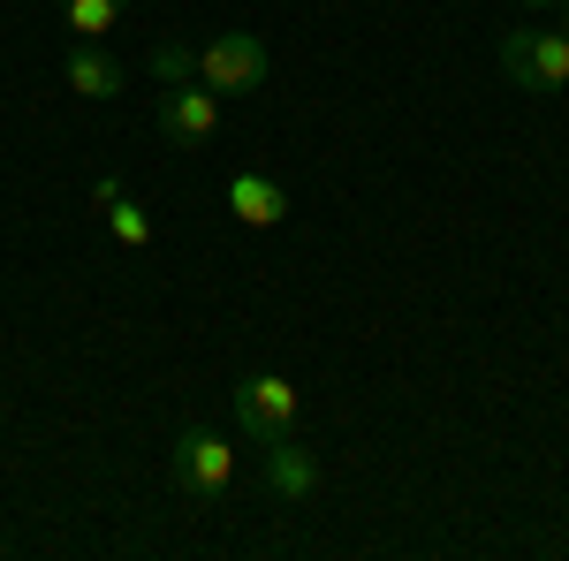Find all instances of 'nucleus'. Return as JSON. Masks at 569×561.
<instances>
[{
  "instance_id": "1",
  "label": "nucleus",
  "mask_w": 569,
  "mask_h": 561,
  "mask_svg": "<svg viewBox=\"0 0 569 561\" xmlns=\"http://www.w3.org/2000/svg\"><path fill=\"white\" fill-rule=\"evenodd\" d=\"M501 77L517 91H569V39L555 23H525L501 39Z\"/></svg>"
},
{
  "instance_id": "2",
  "label": "nucleus",
  "mask_w": 569,
  "mask_h": 561,
  "mask_svg": "<svg viewBox=\"0 0 569 561\" xmlns=\"http://www.w3.org/2000/svg\"><path fill=\"white\" fill-rule=\"evenodd\" d=\"M168 478H176L190 501H220L236 485V448L206 425H182L176 432V455H168Z\"/></svg>"
},
{
  "instance_id": "3",
  "label": "nucleus",
  "mask_w": 569,
  "mask_h": 561,
  "mask_svg": "<svg viewBox=\"0 0 569 561\" xmlns=\"http://www.w3.org/2000/svg\"><path fill=\"white\" fill-rule=\"evenodd\" d=\"M198 84L213 99H243V91L266 84V39L251 31H220V39L198 46Z\"/></svg>"
},
{
  "instance_id": "4",
  "label": "nucleus",
  "mask_w": 569,
  "mask_h": 561,
  "mask_svg": "<svg viewBox=\"0 0 569 561\" xmlns=\"http://www.w3.org/2000/svg\"><path fill=\"white\" fill-rule=\"evenodd\" d=\"M297 388L281 380V372H251V380H236V425H243V440H281V432H297Z\"/></svg>"
},
{
  "instance_id": "5",
  "label": "nucleus",
  "mask_w": 569,
  "mask_h": 561,
  "mask_svg": "<svg viewBox=\"0 0 569 561\" xmlns=\"http://www.w3.org/2000/svg\"><path fill=\"white\" fill-rule=\"evenodd\" d=\"M160 137L182 144V152L213 144V137H220V99L206 84H168V91H160Z\"/></svg>"
},
{
  "instance_id": "6",
  "label": "nucleus",
  "mask_w": 569,
  "mask_h": 561,
  "mask_svg": "<svg viewBox=\"0 0 569 561\" xmlns=\"http://www.w3.org/2000/svg\"><path fill=\"white\" fill-rule=\"evenodd\" d=\"M259 455H266V493H273V501H311V493H319V455L297 448V432L266 440Z\"/></svg>"
},
{
  "instance_id": "7",
  "label": "nucleus",
  "mask_w": 569,
  "mask_h": 561,
  "mask_svg": "<svg viewBox=\"0 0 569 561\" xmlns=\"http://www.w3.org/2000/svg\"><path fill=\"white\" fill-rule=\"evenodd\" d=\"M228 213L243 220V228H281V220H289V190H281L273 174L243 168V174H228Z\"/></svg>"
},
{
  "instance_id": "8",
  "label": "nucleus",
  "mask_w": 569,
  "mask_h": 561,
  "mask_svg": "<svg viewBox=\"0 0 569 561\" xmlns=\"http://www.w3.org/2000/svg\"><path fill=\"white\" fill-rule=\"evenodd\" d=\"M61 84L77 91V99H114V91L130 84V77H122V61H114V53H107L99 39H77V53L61 61Z\"/></svg>"
},
{
  "instance_id": "9",
  "label": "nucleus",
  "mask_w": 569,
  "mask_h": 561,
  "mask_svg": "<svg viewBox=\"0 0 569 561\" xmlns=\"http://www.w3.org/2000/svg\"><path fill=\"white\" fill-rule=\"evenodd\" d=\"M91 198H99V220H107V236H114L122 251H152V220H144V206H137L114 174H99V182H91Z\"/></svg>"
},
{
  "instance_id": "10",
  "label": "nucleus",
  "mask_w": 569,
  "mask_h": 561,
  "mask_svg": "<svg viewBox=\"0 0 569 561\" xmlns=\"http://www.w3.org/2000/svg\"><path fill=\"white\" fill-rule=\"evenodd\" d=\"M122 8H130V0H61V23H69L77 39H107V31L122 23Z\"/></svg>"
},
{
  "instance_id": "11",
  "label": "nucleus",
  "mask_w": 569,
  "mask_h": 561,
  "mask_svg": "<svg viewBox=\"0 0 569 561\" xmlns=\"http://www.w3.org/2000/svg\"><path fill=\"white\" fill-rule=\"evenodd\" d=\"M152 77H160V84H198V46L160 39L152 46Z\"/></svg>"
},
{
  "instance_id": "12",
  "label": "nucleus",
  "mask_w": 569,
  "mask_h": 561,
  "mask_svg": "<svg viewBox=\"0 0 569 561\" xmlns=\"http://www.w3.org/2000/svg\"><path fill=\"white\" fill-rule=\"evenodd\" d=\"M555 31H562V39H569V0H562V23H555Z\"/></svg>"
},
{
  "instance_id": "13",
  "label": "nucleus",
  "mask_w": 569,
  "mask_h": 561,
  "mask_svg": "<svg viewBox=\"0 0 569 561\" xmlns=\"http://www.w3.org/2000/svg\"><path fill=\"white\" fill-rule=\"evenodd\" d=\"M525 8H555V0H525Z\"/></svg>"
}]
</instances>
